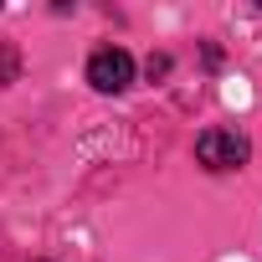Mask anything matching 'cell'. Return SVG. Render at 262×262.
Instances as JSON below:
<instances>
[{"mask_svg":"<svg viewBox=\"0 0 262 262\" xmlns=\"http://www.w3.org/2000/svg\"><path fill=\"white\" fill-rule=\"evenodd\" d=\"M195 160L211 175H226V170H242L252 160V144H247V134H236V128H206L195 139Z\"/></svg>","mask_w":262,"mask_h":262,"instance_id":"6da1fadb","label":"cell"},{"mask_svg":"<svg viewBox=\"0 0 262 262\" xmlns=\"http://www.w3.org/2000/svg\"><path fill=\"white\" fill-rule=\"evenodd\" d=\"M88 82L98 93H123L128 82H134V57H128L123 47H98L88 57Z\"/></svg>","mask_w":262,"mask_h":262,"instance_id":"7a4b0ae2","label":"cell"},{"mask_svg":"<svg viewBox=\"0 0 262 262\" xmlns=\"http://www.w3.org/2000/svg\"><path fill=\"white\" fill-rule=\"evenodd\" d=\"M144 72H149V77H165V72H170V57H165V52H160V57H149V62H144Z\"/></svg>","mask_w":262,"mask_h":262,"instance_id":"3957f363","label":"cell"}]
</instances>
